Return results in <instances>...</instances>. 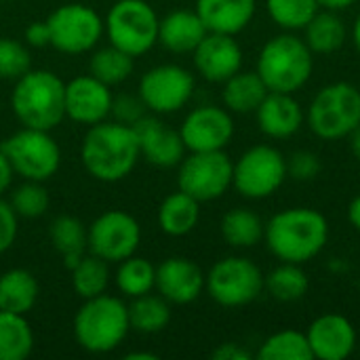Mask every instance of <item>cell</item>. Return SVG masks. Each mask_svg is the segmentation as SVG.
Returning <instances> with one entry per match:
<instances>
[{
	"label": "cell",
	"mask_w": 360,
	"mask_h": 360,
	"mask_svg": "<svg viewBox=\"0 0 360 360\" xmlns=\"http://www.w3.org/2000/svg\"><path fill=\"white\" fill-rule=\"evenodd\" d=\"M148 108H146V103L141 101V97H131V95H118V97H114L112 99V112L110 114H114L116 116V120L118 122H122V124H135L139 118H143Z\"/></svg>",
	"instance_id": "cell-41"
},
{
	"label": "cell",
	"mask_w": 360,
	"mask_h": 360,
	"mask_svg": "<svg viewBox=\"0 0 360 360\" xmlns=\"http://www.w3.org/2000/svg\"><path fill=\"white\" fill-rule=\"evenodd\" d=\"M346 38H348V27L344 19L338 15V11L323 8L304 27L306 44L310 46L312 53L319 55H331L340 51L346 44Z\"/></svg>",
	"instance_id": "cell-26"
},
{
	"label": "cell",
	"mask_w": 360,
	"mask_h": 360,
	"mask_svg": "<svg viewBox=\"0 0 360 360\" xmlns=\"http://www.w3.org/2000/svg\"><path fill=\"white\" fill-rule=\"evenodd\" d=\"M116 287L129 297L150 293L156 287V266L137 255L122 259L116 272Z\"/></svg>",
	"instance_id": "cell-36"
},
{
	"label": "cell",
	"mask_w": 360,
	"mask_h": 360,
	"mask_svg": "<svg viewBox=\"0 0 360 360\" xmlns=\"http://www.w3.org/2000/svg\"><path fill=\"white\" fill-rule=\"evenodd\" d=\"M352 42H354L356 51L360 53V13L356 15V19H354V25H352Z\"/></svg>",
	"instance_id": "cell-49"
},
{
	"label": "cell",
	"mask_w": 360,
	"mask_h": 360,
	"mask_svg": "<svg viewBox=\"0 0 360 360\" xmlns=\"http://www.w3.org/2000/svg\"><path fill=\"white\" fill-rule=\"evenodd\" d=\"M259 360H312V350L306 333L285 329L266 338L257 350Z\"/></svg>",
	"instance_id": "cell-33"
},
{
	"label": "cell",
	"mask_w": 360,
	"mask_h": 360,
	"mask_svg": "<svg viewBox=\"0 0 360 360\" xmlns=\"http://www.w3.org/2000/svg\"><path fill=\"white\" fill-rule=\"evenodd\" d=\"M139 139V154L154 167L171 169L184 160L186 146L179 131L169 129L156 116H143L133 124Z\"/></svg>",
	"instance_id": "cell-19"
},
{
	"label": "cell",
	"mask_w": 360,
	"mask_h": 360,
	"mask_svg": "<svg viewBox=\"0 0 360 360\" xmlns=\"http://www.w3.org/2000/svg\"><path fill=\"white\" fill-rule=\"evenodd\" d=\"M255 72L268 91L295 93L308 84L314 72V53L304 38L278 34L262 46Z\"/></svg>",
	"instance_id": "cell-4"
},
{
	"label": "cell",
	"mask_w": 360,
	"mask_h": 360,
	"mask_svg": "<svg viewBox=\"0 0 360 360\" xmlns=\"http://www.w3.org/2000/svg\"><path fill=\"white\" fill-rule=\"evenodd\" d=\"M25 40L34 49H42L51 44V30L46 21H34L25 27Z\"/></svg>",
	"instance_id": "cell-43"
},
{
	"label": "cell",
	"mask_w": 360,
	"mask_h": 360,
	"mask_svg": "<svg viewBox=\"0 0 360 360\" xmlns=\"http://www.w3.org/2000/svg\"><path fill=\"white\" fill-rule=\"evenodd\" d=\"M308 127L325 141L350 137L360 124V89L350 82L323 86L306 112Z\"/></svg>",
	"instance_id": "cell-6"
},
{
	"label": "cell",
	"mask_w": 360,
	"mask_h": 360,
	"mask_svg": "<svg viewBox=\"0 0 360 360\" xmlns=\"http://www.w3.org/2000/svg\"><path fill=\"white\" fill-rule=\"evenodd\" d=\"M179 135L190 152L224 150L234 137V120L226 108L200 105L184 118Z\"/></svg>",
	"instance_id": "cell-15"
},
{
	"label": "cell",
	"mask_w": 360,
	"mask_h": 360,
	"mask_svg": "<svg viewBox=\"0 0 360 360\" xmlns=\"http://www.w3.org/2000/svg\"><path fill=\"white\" fill-rule=\"evenodd\" d=\"M194 65L209 82H226L243 68V49L230 34L209 32L194 49Z\"/></svg>",
	"instance_id": "cell-18"
},
{
	"label": "cell",
	"mask_w": 360,
	"mask_h": 360,
	"mask_svg": "<svg viewBox=\"0 0 360 360\" xmlns=\"http://www.w3.org/2000/svg\"><path fill=\"white\" fill-rule=\"evenodd\" d=\"M70 272H72V287L82 300H91L105 293L110 283V270L105 259L93 253L84 255L74 268H70Z\"/></svg>",
	"instance_id": "cell-35"
},
{
	"label": "cell",
	"mask_w": 360,
	"mask_h": 360,
	"mask_svg": "<svg viewBox=\"0 0 360 360\" xmlns=\"http://www.w3.org/2000/svg\"><path fill=\"white\" fill-rule=\"evenodd\" d=\"M268 86L257 72H236L224 82L221 99L228 112L234 114H255L259 103L268 95Z\"/></svg>",
	"instance_id": "cell-24"
},
{
	"label": "cell",
	"mask_w": 360,
	"mask_h": 360,
	"mask_svg": "<svg viewBox=\"0 0 360 360\" xmlns=\"http://www.w3.org/2000/svg\"><path fill=\"white\" fill-rule=\"evenodd\" d=\"M139 243L141 228L137 219L124 211H105L89 226V251L108 264H120L135 255Z\"/></svg>",
	"instance_id": "cell-13"
},
{
	"label": "cell",
	"mask_w": 360,
	"mask_h": 360,
	"mask_svg": "<svg viewBox=\"0 0 360 360\" xmlns=\"http://www.w3.org/2000/svg\"><path fill=\"white\" fill-rule=\"evenodd\" d=\"M11 108L23 127L53 131L65 118V82L49 70H30L15 80Z\"/></svg>",
	"instance_id": "cell-3"
},
{
	"label": "cell",
	"mask_w": 360,
	"mask_h": 360,
	"mask_svg": "<svg viewBox=\"0 0 360 360\" xmlns=\"http://www.w3.org/2000/svg\"><path fill=\"white\" fill-rule=\"evenodd\" d=\"M133 65H135V57L110 44L93 53L89 70L91 76H95L108 86H114V84H122L133 74Z\"/></svg>",
	"instance_id": "cell-34"
},
{
	"label": "cell",
	"mask_w": 360,
	"mask_h": 360,
	"mask_svg": "<svg viewBox=\"0 0 360 360\" xmlns=\"http://www.w3.org/2000/svg\"><path fill=\"white\" fill-rule=\"evenodd\" d=\"M49 236L68 270L74 268L80 262V257H84V251L89 249V230L82 226L78 217L72 215H59L51 224Z\"/></svg>",
	"instance_id": "cell-28"
},
{
	"label": "cell",
	"mask_w": 360,
	"mask_h": 360,
	"mask_svg": "<svg viewBox=\"0 0 360 360\" xmlns=\"http://www.w3.org/2000/svg\"><path fill=\"white\" fill-rule=\"evenodd\" d=\"M127 308L131 329H135L137 333H160L171 323V304L162 295H152V291L133 297L131 306Z\"/></svg>",
	"instance_id": "cell-30"
},
{
	"label": "cell",
	"mask_w": 360,
	"mask_h": 360,
	"mask_svg": "<svg viewBox=\"0 0 360 360\" xmlns=\"http://www.w3.org/2000/svg\"><path fill=\"white\" fill-rule=\"evenodd\" d=\"M321 4V8H329V11H344L352 4H356L359 0H316Z\"/></svg>",
	"instance_id": "cell-47"
},
{
	"label": "cell",
	"mask_w": 360,
	"mask_h": 360,
	"mask_svg": "<svg viewBox=\"0 0 360 360\" xmlns=\"http://www.w3.org/2000/svg\"><path fill=\"white\" fill-rule=\"evenodd\" d=\"M200 219V202L190 194L177 190L169 194L158 209V226L169 236L190 234Z\"/></svg>",
	"instance_id": "cell-27"
},
{
	"label": "cell",
	"mask_w": 360,
	"mask_h": 360,
	"mask_svg": "<svg viewBox=\"0 0 360 360\" xmlns=\"http://www.w3.org/2000/svg\"><path fill=\"white\" fill-rule=\"evenodd\" d=\"M234 162L224 150L190 152L184 156L177 171V186L198 202L221 198L232 186Z\"/></svg>",
	"instance_id": "cell-11"
},
{
	"label": "cell",
	"mask_w": 360,
	"mask_h": 360,
	"mask_svg": "<svg viewBox=\"0 0 360 360\" xmlns=\"http://www.w3.org/2000/svg\"><path fill=\"white\" fill-rule=\"evenodd\" d=\"M139 156V139L135 129L118 120L93 124L80 148V158L86 173L105 184H114L131 175Z\"/></svg>",
	"instance_id": "cell-2"
},
{
	"label": "cell",
	"mask_w": 360,
	"mask_h": 360,
	"mask_svg": "<svg viewBox=\"0 0 360 360\" xmlns=\"http://www.w3.org/2000/svg\"><path fill=\"white\" fill-rule=\"evenodd\" d=\"M154 289H158L169 304L186 306L200 297L205 289V274L186 257H169L156 268Z\"/></svg>",
	"instance_id": "cell-20"
},
{
	"label": "cell",
	"mask_w": 360,
	"mask_h": 360,
	"mask_svg": "<svg viewBox=\"0 0 360 360\" xmlns=\"http://www.w3.org/2000/svg\"><path fill=\"white\" fill-rule=\"evenodd\" d=\"M255 116H257L259 131L272 139L293 137L306 120V114L300 101L293 97V93H274V91L266 95V99L255 110Z\"/></svg>",
	"instance_id": "cell-21"
},
{
	"label": "cell",
	"mask_w": 360,
	"mask_h": 360,
	"mask_svg": "<svg viewBox=\"0 0 360 360\" xmlns=\"http://www.w3.org/2000/svg\"><path fill=\"white\" fill-rule=\"evenodd\" d=\"M207 34L196 11H173L158 23V42L171 53H194Z\"/></svg>",
	"instance_id": "cell-23"
},
{
	"label": "cell",
	"mask_w": 360,
	"mask_h": 360,
	"mask_svg": "<svg viewBox=\"0 0 360 360\" xmlns=\"http://www.w3.org/2000/svg\"><path fill=\"white\" fill-rule=\"evenodd\" d=\"M127 359H129V360H139V359L156 360V354H141V352H133V354H129Z\"/></svg>",
	"instance_id": "cell-50"
},
{
	"label": "cell",
	"mask_w": 360,
	"mask_h": 360,
	"mask_svg": "<svg viewBox=\"0 0 360 360\" xmlns=\"http://www.w3.org/2000/svg\"><path fill=\"white\" fill-rule=\"evenodd\" d=\"M264 289L278 302H300L310 289V278L300 264L281 262V266L266 276Z\"/></svg>",
	"instance_id": "cell-32"
},
{
	"label": "cell",
	"mask_w": 360,
	"mask_h": 360,
	"mask_svg": "<svg viewBox=\"0 0 360 360\" xmlns=\"http://www.w3.org/2000/svg\"><path fill=\"white\" fill-rule=\"evenodd\" d=\"M350 148H352V154L360 160V124L350 133Z\"/></svg>",
	"instance_id": "cell-48"
},
{
	"label": "cell",
	"mask_w": 360,
	"mask_h": 360,
	"mask_svg": "<svg viewBox=\"0 0 360 360\" xmlns=\"http://www.w3.org/2000/svg\"><path fill=\"white\" fill-rule=\"evenodd\" d=\"M289 177L287 158L274 146H253L234 162L232 186L249 200L270 198Z\"/></svg>",
	"instance_id": "cell-9"
},
{
	"label": "cell",
	"mask_w": 360,
	"mask_h": 360,
	"mask_svg": "<svg viewBox=\"0 0 360 360\" xmlns=\"http://www.w3.org/2000/svg\"><path fill=\"white\" fill-rule=\"evenodd\" d=\"M213 359L217 360H249L251 354L247 350H243L238 344H224L221 348H217L213 352Z\"/></svg>",
	"instance_id": "cell-44"
},
{
	"label": "cell",
	"mask_w": 360,
	"mask_h": 360,
	"mask_svg": "<svg viewBox=\"0 0 360 360\" xmlns=\"http://www.w3.org/2000/svg\"><path fill=\"white\" fill-rule=\"evenodd\" d=\"M158 15L146 0H118L105 15L110 44L131 57L146 55L158 42Z\"/></svg>",
	"instance_id": "cell-7"
},
{
	"label": "cell",
	"mask_w": 360,
	"mask_h": 360,
	"mask_svg": "<svg viewBox=\"0 0 360 360\" xmlns=\"http://www.w3.org/2000/svg\"><path fill=\"white\" fill-rule=\"evenodd\" d=\"M38 281L30 270L13 268L0 276V310L27 314L38 302Z\"/></svg>",
	"instance_id": "cell-25"
},
{
	"label": "cell",
	"mask_w": 360,
	"mask_h": 360,
	"mask_svg": "<svg viewBox=\"0 0 360 360\" xmlns=\"http://www.w3.org/2000/svg\"><path fill=\"white\" fill-rule=\"evenodd\" d=\"M264 228L266 224L262 221V217L245 207H236L232 211H228L221 217V236L230 247L236 249H251L255 247L262 238H264Z\"/></svg>",
	"instance_id": "cell-29"
},
{
	"label": "cell",
	"mask_w": 360,
	"mask_h": 360,
	"mask_svg": "<svg viewBox=\"0 0 360 360\" xmlns=\"http://www.w3.org/2000/svg\"><path fill=\"white\" fill-rule=\"evenodd\" d=\"M257 0H196V13L209 32L240 34L255 15Z\"/></svg>",
	"instance_id": "cell-22"
},
{
	"label": "cell",
	"mask_w": 360,
	"mask_h": 360,
	"mask_svg": "<svg viewBox=\"0 0 360 360\" xmlns=\"http://www.w3.org/2000/svg\"><path fill=\"white\" fill-rule=\"evenodd\" d=\"M34 350V333L23 314L0 310V360H25Z\"/></svg>",
	"instance_id": "cell-31"
},
{
	"label": "cell",
	"mask_w": 360,
	"mask_h": 360,
	"mask_svg": "<svg viewBox=\"0 0 360 360\" xmlns=\"http://www.w3.org/2000/svg\"><path fill=\"white\" fill-rule=\"evenodd\" d=\"M287 173L297 181H312L321 173V160L312 152H306V150L295 152L287 160Z\"/></svg>",
	"instance_id": "cell-40"
},
{
	"label": "cell",
	"mask_w": 360,
	"mask_h": 360,
	"mask_svg": "<svg viewBox=\"0 0 360 360\" xmlns=\"http://www.w3.org/2000/svg\"><path fill=\"white\" fill-rule=\"evenodd\" d=\"M11 207L17 213V217H25V219H36L42 217L49 209V192L42 186V181H30L25 179V184H21L19 188L13 190L11 194Z\"/></svg>",
	"instance_id": "cell-38"
},
{
	"label": "cell",
	"mask_w": 360,
	"mask_h": 360,
	"mask_svg": "<svg viewBox=\"0 0 360 360\" xmlns=\"http://www.w3.org/2000/svg\"><path fill=\"white\" fill-rule=\"evenodd\" d=\"M266 276L247 257H224L205 276V289L224 308H240L255 302L264 291Z\"/></svg>",
	"instance_id": "cell-10"
},
{
	"label": "cell",
	"mask_w": 360,
	"mask_h": 360,
	"mask_svg": "<svg viewBox=\"0 0 360 360\" xmlns=\"http://www.w3.org/2000/svg\"><path fill=\"white\" fill-rule=\"evenodd\" d=\"M30 70H32L30 51L13 38H0V78L17 80Z\"/></svg>",
	"instance_id": "cell-39"
},
{
	"label": "cell",
	"mask_w": 360,
	"mask_h": 360,
	"mask_svg": "<svg viewBox=\"0 0 360 360\" xmlns=\"http://www.w3.org/2000/svg\"><path fill=\"white\" fill-rule=\"evenodd\" d=\"M11 179H13V169H11V165H8V160L0 148V194L6 192V188L11 186Z\"/></svg>",
	"instance_id": "cell-45"
},
{
	"label": "cell",
	"mask_w": 360,
	"mask_h": 360,
	"mask_svg": "<svg viewBox=\"0 0 360 360\" xmlns=\"http://www.w3.org/2000/svg\"><path fill=\"white\" fill-rule=\"evenodd\" d=\"M266 11L278 27L297 32L312 21L321 4L316 0H266Z\"/></svg>",
	"instance_id": "cell-37"
},
{
	"label": "cell",
	"mask_w": 360,
	"mask_h": 360,
	"mask_svg": "<svg viewBox=\"0 0 360 360\" xmlns=\"http://www.w3.org/2000/svg\"><path fill=\"white\" fill-rule=\"evenodd\" d=\"M194 76L175 63L148 70L139 80V97L148 110L156 114H173L181 110L194 95Z\"/></svg>",
	"instance_id": "cell-14"
},
{
	"label": "cell",
	"mask_w": 360,
	"mask_h": 360,
	"mask_svg": "<svg viewBox=\"0 0 360 360\" xmlns=\"http://www.w3.org/2000/svg\"><path fill=\"white\" fill-rule=\"evenodd\" d=\"M131 329L129 308L112 295L84 300L74 316V338L91 354H108L116 350Z\"/></svg>",
	"instance_id": "cell-5"
},
{
	"label": "cell",
	"mask_w": 360,
	"mask_h": 360,
	"mask_svg": "<svg viewBox=\"0 0 360 360\" xmlns=\"http://www.w3.org/2000/svg\"><path fill=\"white\" fill-rule=\"evenodd\" d=\"M110 86L95 76H78L65 84V116L80 124H97L112 112Z\"/></svg>",
	"instance_id": "cell-17"
},
{
	"label": "cell",
	"mask_w": 360,
	"mask_h": 360,
	"mask_svg": "<svg viewBox=\"0 0 360 360\" xmlns=\"http://www.w3.org/2000/svg\"><path fill=\"white\" fill-rule=\"evenodd\" d=\"M46 23L51 30V46L65 55H82L91 51L105 32L99 13L78 2L61 4L49 15Z\"/></svg>",
	"instance_id": "cell-12"
},
{
	"label": "cell",
	"mask_w": 360,
	"mask_h": 360,
	"mask_svg": "<svg viewBox=\"0 0 360 360\" xmlns=\"http://www.w3.org/2000/svg\"><path fill=\"white\" fill-rule=\"evenodd\" d=\"M17 213L13 211L11 202L0 198V253L8 251L13 243L17 240Z\"/></svg>",
	"instance_id": "cell-42"
},
{
	"label": "cell",
	"mask_w": 360,
	"mask_h": 360,
	"mask_svg": "<svg viewBox=\"0 0 360 360\" xmlns=\"http://www.w3.org/2000/svg\"><path fill=\"white\" fill-rule=\"evenodd\" d=\"M264 240L276 259L302 266L327 247L329 221L316 209L291 207L270 217L264 228Z\"/></svg>",
	"instance_id": "cell-1"
},
{
	"label": "cell",
	"mask_w": 360,
	"mask_h": 360,
	"mask_svg": "<svg viewBox=\"0 0 360 360\" xmlns=\"http://www.w3.org/2000/svg\"><path fill=\"white\" fill-rule=\"evenodd\" d=\"M13 173L30 181L51 179L61 165V150L49 131L27 129L13 133L0 143Z\"/></svg>",
	"instance_id": "cell-8"
},
{
	"label": "cell",
	"mask_w": 360,
	"mask_h": 360,
	"mask_svg": "<svg viewBox=\"0 0 360 360\" xmlns=\"http://www.w3.org/2000/svg\"><path fill=\"white\" fill-rule=\"evenodd\" d=\"M312 356L319 360H346L356 350V329L342 314H323L306 331Z\"/></svg>",
	"instance_id": "cell-16"
},
{
	"label": "cell",
	"mask_w": 360,
	"mask_h": 360,
	"mask_svg": "<svg viewBox=\"0 0 360 360\" xmlns=\"http://www.w3.org/2000/svg\"><path fill=\"white\" fill-rule=\"evenodd\" d=\"M348 221L352 224V228L360 232V194L356 198H352L350 207H348Z\"/></svg>",
	"instance_id": "cell-46"
}]
</instances>
